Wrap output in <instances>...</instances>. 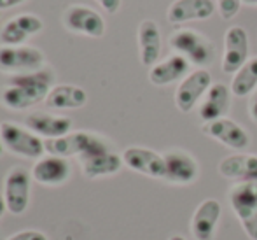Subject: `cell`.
Returning <instances> with one entry per match:
<instances>
[{"mask_svg": "<svg viewBox=\"0 0 257 240\" xmlns=\"http://www.w3.org/2000/svg\"><path fill=\"white\" fill-rule=\"evenodd\" d=\"M32 174L23 167H13L4 181V198H6L7 212L13 216H21L30 205Z\"/></svg>", "mask_w": 257, "mask_h": 240, "instance_id": "cell-6", "label": "cell"}, {"mask_svg": "<svg viewBox=\"0 0 257 240\" xmlns=\"http://www.w3.org/2000/svg\"><path fill=\"white\" fill-rule=\"evenodd\" d=\"M54 75L49 70H39L32 74L13 75L9 85L0 93V102L11 111H25L46 100L53 90Z\"/></svg>", "mask_w": 257, "mask_h": 240, "instance_id": "cell-1", "label": "cell"}, {"mask_svg": "<svg viewBox=\"0 0 257 240\" xmlns=\"http://www.w3.org/2000/svg\"><path fill=\"white\" fill-rule=\"evenodd\" d=\"M231 105V90L222 83H215L205 93L203 102L200 104V118L205 123L215 121L227 114Z\"/></svg>", "mask_w": 257, "mask_h": 240, "instance_id": "cell-18", "label": "cell"}, {"mask_svg": "<svg viewBox=\"0 0 257 240\" xmlns=\"http://www.w3.org/2000/svg\"><path fill=\"white\" fill-rule=\"evenodd\" d=\"M201 130L208 137L219 140L220 144L227 145V147L236 149V151L247 149L248 144H250V137L245 132V128H241L238 123H234L229 118H220L215 119V121L205 123Z\"/></svg>", "mask_w": 257, "mask_h": 240, "instance_id": "cell-13", "label": "cell"}, {"mask_svg": "<svg viewBox=\"0 0 257 240\" xmlns=\"http://www.w3.org/2000/svg\"><path fill=\"white\" fill-rule=\"evenodd\" d=\"M212 86V75L206 68H196L189 72L186 77L180 81L179 88L175 92V104L179 111L191 112L198 100L205 97V93Z\"/></svg>", "mask_w": 257, "mask_h": 240, "instance_id": "cell-7", "label": "cell"}, {"mask_svg": "<svg viewBox=\"0 0 257 240\" xmlns=\"http://www.w3.org/2000/svg\"><path fill=\"white\" fill-rule=\"evenodd\" d=\"M170 46L179 54L186 56L189 63L200 65V68H203V65H208L215 54L212 41L193 28L177 30L170 37Z\"/></svg>", "mask_w": 257, "mask_h": 240, "instance_id": "cell-4", "label": "cell"}, {"mask_svg": "<svg viewBox=\"0 0 257 240\" xmlns=\"http://www.w3.org/2000/svg\"><path fill=\"white\" fill-rule=\"evenodd\" d=\"M248 61V35L245 28L231 27L224 35V56L222 72L236 74Z\"/></svg>", "mask_w": 257, "mask_h": 240, "instance_id": "cell-8", "label": "cell"}, {"mask_svg": "<svg viewBox=\"0 0 257 240\" xmlns=\"http://www.w3.org/2000/svg\"><path fill=\"white\" fill-rule=\"evenodd\" d=\"M248 111H250V116L254 121H257V90L255 93L252 95V100H250V107H248Z\"/></svg>", "mask_w": 257, "mask_h": 240, "instance_id": "cell-31", "label": "cell"}, {"mask_svg": "<svg viewBox=\"0 0 257 240\" xmlns=\"http://www.w3.org/2000/svg\"><path fill=\"white\" fill-rule=\"evenodd\" d=\"M241 2H247V4H252V6H257V0H241Z\"/></svg>", "mask_w": 257, "mask_h": 240, "instance_id": "cell-34", "label": "cell"}, {"mask_svg": "<svg viewBox=\"0 0 257 240\" xmlns=\"http://www.w3.org/2000/svg\"><path fill=\"white\" fill-rule=\"evenodd\" d=\"M213 11V0H175L168 9V21L179 25L194 20H208Z\"/></svg>", "mask_w": 257, "mask_h": 240, "instance_id": "cell-20", "label": "cell"}, {"mask_svg": "<svg viewBox=\"0 0 257 240\" xmlns=\"http://www.w3.org/2000/svg\"><path fill=\"white\" fill-rule=\"evenodd\" d=\"M7 212V205H6V198H4V193H0V221H2L4 214Z\"/></svg>", "mask_w": 257, "mask_h": 240, "instance_id": "cell-32", "label": "cell"}, {"mask_svg": "<svg viewBox=\"0 0 257 240\" xmlns=\"http://www.w3.org/2000/svg\"><path fill=\"white\" fill-rule=\"evenodd\" d=\"M217 6H219V13L222 20H233L240 13L241 0H217Z\"/></svg>", "mask_w": 257, "mask_h": 240, "instance_id": "cell-26", "label": "cell"}, {"mask_svg": "<svg viewBox=\"0 0 257 240\" xmlns=\"http://www.w3.org/2000/svg\"><path fill=\"white\" fill-rule=\"evenodd\" d=\"M2 152H4V144H2V139H0V156H2Z\"/></svg>", "mask_w": 257, "mask_h": 240, "instance_id": "cell-35", "label": "cell"}, {"mask_svg": "<svg viewBox=\"0 0 257 240\" xmlns=\"http://www.w3.org/2000/svg\"><path fill=\"white\" fill-rule=\"evenodd\" d=\"M220 212H222V207L217 200L206 198L203 203H200L191 219L193 237L196 240H213Z\"/></svg>", "mask_w": 257, "mask_h": 240, "instance_id": "cell-17", "label": "cell"}, {"mask_svg": "<svg viewBox=\"0 0 257 240\" xmlns=\"http://www.w3.org/2000/svg\"><path fill=\"white\" fill-rule=\"evenodd\" d=\"M32 179L46 188H56L67 183L72 176V167L67 158L46 154L32 167Z\"/></svg>", "mask_w": 257, "mask_h": 240, "instance_id": "cell-9", "label": "cell"}, {"mask_svg": "<svg viewBox=\"0 0 257 240\" xmlns=\"http://www.w3.org/2000/svg\"><path fill=\"white\" fill-rule=\"evenodd\" d=\"M96 135L88 132H70L58 139L44 140V147L48 154L60 156V158H72V156H81L88 151V147L95 142Z\"/></svg>", "mask_w": 257, "mask_h": 240, "instance_id": "cell-16", "label": "cell"}, {"mask_svg": "<svg viewBox=\"0 0 257 240\" xmlns=\"http://www.w3.org/2000/svg\"><path fill=\"white\" fill-rule=\"evenodd\" d=\"M168 240H186L184 237H180V235H173V237H170Z\"/></svg>", "mask_w": 257, "mask_h": 240, "instance_id": "cell-33", "label": "cell"}, {"mask_svg": "<svg viewBox=\"0 0 257 240\" xmlns=\"http://www.w3.org/2000/svg\"><path fill=\"white\" fill-rule=\"evenodd\" d=\"M44 28V23L35 14H20L9 20L0 32V44L2 46H23L27 39L39 34Z\"/></svg>", "mask_w": 257, "mask_h": 240, "instance_id": "cell-14", "label": "cell"}, {"mask_svg": "<svg viewBox=\"0 0 257 240\" xmlns=\"http://www.w3.org/2000/svg\"><path fill=\"white\" fill-rule=\"evenodd\" d=\"M257 88V56L250 58L231 81V93L236 97H247Z\"/></svg>", "mask_w": 257, "mask_h": 240, "instance_id": "cell-25", "label": "cell"}, {"mask_svg": "<svg viewBox=\"0 0 257 240\" xmlns=\"http://www.w3.org/2000/svg\"><path fill=\"white\" fill-rule=\"evenodd\" d=\"M122 162L133 172L153 179H165V156L147 147H128L122 152Z\"/></svg>", "mask_w": 257, "mask_h": 240, "instance_id": "cell-10", "label": "cell"}, {"mask_svg": "<svg viewBox=\"0 0 257 240\" xmlns=\"http://www.w3.org/2000/svg\"><path fill=\"white\" fill-rule=\"evenodd\" d=\"M108 14H115L121 7V0H96Z\"/></svg>", "mask_w": 257, "mask_h": 240, "instance_id": "cell-29", "label": "cell"}, {"mask_svg": "<svg viewBox=\"0 0 257 240\" xmlns=\"http://www.w3.org/2000/svg\"><path fill=\"white\" fill-rule=\"evenodd\" d=\"M241 224H243V230H245V233L248 235V238L257 240V214L248 217V219L241 221Z\"/></svg>", "mask_w": 257, "mask_h": 240, "instance_id": "cell-28", "label": "cell"}, {"mask_svg": "<svg viewBox=\"0 0 257 240\" xmlns=\"http://www.w3.org/2000/svg\"><path fill=\"white\" fill-rule=\"evenodd\" d=\"M46 105L49 109L65 111V109H81L88 102V93L75 85H58L53 86L46 98Z\"/></svg>", "mask_w": 257, "mask_h": 240, "instance_id": "cell-23", "label": "cell"}, {"mask_svg": "<svg viewBox=\"0 0 257 240\" xmlns=\"http://www.w3.org/2000/svg\"><path fill=\"white\" fill-rule=\"evenodd\" d=\"M0 139H2L4 149L21 158L39 159L46 152L44 140L35 135L32 130H25L16 123H0Z\"/></svg>", "mask_w": 257, "mask_h": 240, "instance_id": "cell-3", "label": "cell"}, {"mask_svg": "<svg viewBox=\"0 0 257 240\" xmlns=\"http://www.w3.org/2000/svg\"><path fill=\"white\" fill-rule=\"evenodd\" d=\"M219 172L226 179H236L241 183H257V156L233 154L219 163Z\"/></svg>", "mask_w": 257, "mask_h": 240, "instance_id": "cell-21", "label": "cell"}, {"mask_svg": "<svg viewBox=\"0 0 257 240\" xmlns=\"http://www.w3.org/2000/svg\"><path fill=\"white\" fill-rule=\"evenodd\" d=\"M140 61L146 67H154L161 54V34L153 20H144L139 27Z\"/></svg>", "mask_w": 257, "mask_h": 240, "instance_id": "cell-22", "label": "cell"}, {"mask_svg": "<svg viewBox=\"0 0 257 240\" xmlns=\"http://www.w3.org/2000/svg\"><path fill=\"white\" fill-rule=\"evenodd\" d=\"M46 56L41 49L30 46H2L0 48V70L7 74H32L44 68Z\"/></svg>", "mask_w": 257, "mask_h": 240, "instance_id": "cell-5", "label": "cell"}, {"mask_svg": "<svg viewBox=\"0 0 257 240\" xmlns=\"http://www.w3.org/2000/svg\"><path fill=\"white\" fill-rule=\"evenodd\" d=\"M165 156V179L172 184H191L200 174L196 159L186 151H168Z\"/></svg>", "mask_w": 257, "mask_h": 240, "instance_id": "cell-12", "label": "cell"}, {"mask_svg": "<svg viewBox=\"0 0 257 240\" xmlns=\"http://www.w3.org/2000/svg\"><path fill=\"white\" fill-rule=\"evenodd\" d=\"M6 240H49V237L44 231H39V230H21L9 235Z\"/></svg>", "mask_w": 257, "mask_h": 240, "instance_id": "cell-27", "label": "cell"}, {"mask_svg": "<svg viewBox=\"0 0 257 240\" xmlns=\"http://www.w3.org/2000/svg\"><path fill=\"white\" fill-rule=\"evenodd\" d=\"M187 72H189V60L182 54L175 53L166 60L158 61L154 67H151L149 81L154 86H166L186 77Z\"/></svg>", "mask_w": 257, "mask_h": 240, "instance_id": "cell-19", "label": "cell"}, {"mask_svg": "<svg viewBox=\"0 0 257 240\" xmlns=\"http://www.w3.org/2000/svg\"><path fill=\"white\" fill-rule=\"evenodd\" d=\"M65 27L75 34L100 39L105 34V21L96 11L86 6H72L65 13Z\"/></svg>", "mask_w": 257, "mask_h": 240, "instance_id": "cell-11", "label": "cell"}, {"mask_svg": "<svg viewBox=\"0 0 257 240\" xmlns=\"http://www.w3.org/2000/svg\"><path fill=\"white\" fill-rule=\"evenodd\" d=\"M229 202L240 221L257 214V183H240L229 191Z\"/></svg>", "mask_w": 257, "mask_h": 240, "instance_id": "cell-24", "label": "cell"}, {"mask_svg": "<svg viewBox=\"0 0 257 240\" xmlns=\"http://www.w3.org/2000/svg\"><path fill=\"white\" fill-rule=\"evenodd\" d=\"M25 125L35 135L46 137V140H48L70 133L74 123H72L70 118H65V116H54L49 114V112H32L25 119Z\"/></svg>", "mask_w": 257, "mask_h": 240, "instance_id": "cell-15", "label": "cell"}, {"mask_svg": "<svg viewBox=\"0 0 257 240\" xmlns=\"http://www.w3.org/2000/svg\"><path fill=\"white\" fill-rule=\"evenodd\" d=\"M27 2V0H0V11L4 9H11L14 6H20V4Z\"/></svg>", "mask_w": 257, "mask_h": 240, "instance_id": "cell-30", "label": "cell"}, {"mask_svg": "<svg viewBox=\"0 0 257 240\" xmlns=\"http://www.w3.org/2000/svg\"><path fill=\"white\" fill-rule=\"evenodd\" d=\"M82 167V174L88 179H100V177L114 176L124 165L122 156L110 151L107 140L96 135L95 142L88 147V151L79 156Z\"/></svg>", "mask_w": 257, "mask_h": 240, "instance_id": "cell-2", "label": "cell"}]
</instances>
